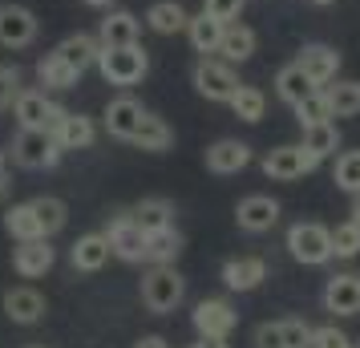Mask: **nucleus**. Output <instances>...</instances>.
<instances>
[{"label":"nucleus","instance_id":"obj_1","mask_svg":"<svg viewBox=\"0 0 360 348\" xmlns=\"http://www.w3.org/2000/svg\"><path fill=\"white\" fill-rule=\"evenodd\" d=\"M98 69L101 77L117 89H130L150 73V57L142 45H114V49H101L98 53Z\"/></svg>","mask_w":360,"mask_h":348},{"label":"nucleus","instance_id":"obj_2","mask_svg":"<svg viewBox=\"0 0 360 348\" xmlns=\"http://www.w3.org/2000/svg\"><path fill=\"white\" fill-rule=\"evenodd\" d=\"M182 296H186V280L174 271V264H154L146 276H142V304H146L154 316L174 312L182 304Z\"/></svg>","mask_w":360,"mask_h":348},{"label":"nucleus","instance_id":"obj_3","mask_svg":"<svg viewBox=\"0 0 360 348\" xmlns=\"http://www.w3.org/2000/svg\"><path fill=\"white\" fill-rule=\"evenodd\" d=\"M288 255L304 267H324L332 259V227L295 223L292 231H288Z\"/></svg>","mask_w":360,"mask_h":348},{"label":"nucleus","instance_id":"obj_4","mask_svg":"<svg viewBox=\"0 0 360 348\" xmlns=\"http://www.w3.org/2000/svg\"><path fill=\"white\" fill-rule=\"evenodd\" d=\"M65 150L57 146L53 130H20L13 138V162L25 170H53Z\"/></svg>","mask_w":360,"mask_h":348},{"label":"nucleus","instance_id":"obj_5","mask_svg":"<svg viewBox=\"0 0 360 348\" xmlns=\"http://www.w3.org/2000/svg\"><path fill=\"white\" fill-rule=\"evenodd\" d=\"M191 324L202 340H227L235 324H239V312L231 308L223 296H207L195 304V312H191Z\"/></svg>","mask_w":360,"mask_h":348},{"label":"nucleus","instance_id":"obj_6","mask_svg":"<svg viewBox=\"0 0 360 348\" xmlns=\"http://www.w3.org/2000/svg\"><path fill=\"white\" fill-rule=\"evenodd\" d=\"M13 114H17L20 130H53L65 117V105L45 98V89H20L13 101Z\"/></svg>","mask_w":360,"mask_h":348},{"label":"nucleus","instance_id":"obj_7","mask_svg":"<svg viewBox=\"0 0 360 348\" xmlns=\"http://www.w3.org/2000/svg\"><path fill=\"white\" fill-rule=\"evenodd\" d=\"M105 239H110V251H114L122 264H146V231L134 223L130 211H122V215L110 219Z\"/></svg>","mask_w":360,"mask_h":348},{"label":"nucleus","instance_id":"obj_8","mask_svg":"<svg viewBox=\"0 0 360 348\" xmlns=\"http://www.w3.org/2000/svg\"><path fill=\"white\" fill-rule=\"evenodd\" d=\"M195 89L207 101H231V94L239 89L235 65H227L223 57H202L195 65Z\"/></svg>","mask_w":360,"mask_h":348},{"label":"nucleus","instance_id":"obj_9","mask_svg":"<svg viewBox=\"0 0 360 348\" xmlns=\"http://www.w3.org/2000/svg\"><path fill=\"white\" fill-rule=\"evenodd\" d=\"M41 33V20L25 4H0V45L4 49H29Z\"/></svg>","mask_w":360,"mask_h":348},{"label":"nucleus","instance_id":"obj_10","mask_svg":"<svg viewBox=\"0 0 360 348\" xmlns=\"http://www.w3.org/2000/svg\"><path fill=\"white\" fill-rule=\"evenodd\" d=\"M316 166L320 162H316L304 146H276L267 158H263V174L276 179V183H295V179L311 174Z\"/></svg>","mask_w":360,"mask_h":348},{"label":"nucleus","instance_id":"obj_11","mask_svg":"<svg viewBox=\"0 0 360 348\" xmlns=\"http://www.w3.org/2000/svg\"><path fill=\"white\" fill-rule=\"evenodd\" d=\"M255 348H311V324L304 320H276L255 328Z\"/></svg>","mask_w":360,"mask_h":348},{"label":"nucleus","instance_id":"obj_12","mask_svg":"<svg viewBox=\"0 0 360 348\" xmlns=\"http://www.w3.org/2000/svg\"><path fill=\"white\" fill-rule=\"evenodd\" d=\"M235 223L251 235L271 231L279 223V202L271 199V195H247V199H239V207H235Z\"/></svg>","mask_w":360,"mask_h":348},{"label":"nucleus","instance_id":"obj_13","mask_svg":"<svg viewBox=\"0 0 360 348\" xmlns=\"http://www.w3.org/2000/svg\"><path fill=\"white\" fill-rule=\"evenodd\" d=\"M53 264H57V251L49 247V239H25L13 251V267L20 280H41Z\"/></svg>","mask_w":360,"mask_h":348},{"label":"nucleus","instance_id":"obj_14","mask_svg":"<svg viewBox=\"0 0 360 348\" xmlns=\"http://www.w3.org/2000/svg\"><path fill=\"white\" fill-rule=\"evenodd\" d=\"M295 65L311 77V85L324 89V85H332L336 73H340V53L332 49V45H304L300 57H295Z\"/></svg>","mask_w":360,"mask_h":348},{"label":"nucleus","instance_id":"obj_15","mask_svg":"<svg viewBox=\"0 0 360 348\" xmlns=\"http://www.w3.org/2000/svg\"><path fill=\"white\" fill-rule=\"evenodd\" d=\"M150 110L142 105V101L134 98H114L110 105H105V130L114 134V138H122V142H134V134L142 130V117H146Z\"/></svg>","mask_w":360,"mask_h":348},{"label":"nucleus","instance_id":"obj_16","mask_svg":"<svg viewBox=\"0 0 360 348\" xmlns=\"http://www.w3.org/2000/svg\"><path fill=\"white\" fill-rule=\"evenodd\" d=\"M251 166V146L239 138H219L214 146H207V170L211 174H239Z\"/></svg>","mask_w":360,"mask_h":348},{"label":"nucleus","instance_id":"obj_17","mask_svg":"<svg viewBox=\"0 0 360 348\" xmlns=\"http://www.w3.org/2000/svg\"><path fill=\"white\" fill-rule=\"evenodd\" d=\"M324 308L336 316H356L360 312V276L356 271H340L332 276L324 288Z\"/></svg>","mask_w":360,"mask_h":348},{"label":"nucleus","instance_id":"obj_18","mask_svg":"<svg viewBox=\"0 0 360 348\" xmlns=\"http://www.w3.org/2000/svg\"><path fill=\"white\" fill-rule=\"evenodd\" d=\"M263 280H267V259H259V255H243V259H227L223 264L227 292H255Z\"/></svg>","mask_w":360,"mask_h":348},{"label":"nucleus","instance_id":"obj_19","mask_svg":"<svg viewBox=\"0 0 360 348\" xmlns=\"http://www.w3.org/2000/svg\"><path fill=\"white\" fill-rule=\"evenodd\" d=\"M138 33H142V20L126 13V8H114L110 17L98 25V45L101 49H114V45H138Z\"/></svg>","mask_w":360,"mask_h":348},{"label":"nucleus","instance_id":"obj_20","mask_svg":"<svg viewBox=\"0 0 360 348\" xmlns=\"http://www.w3.org/2000/svg\"><path fill=\"white\" fill-rule=\"evenodd\" d=\"M53 138H57V146L61 150H89L94 142H98V126H94V117L85 114H69L53 126Z\"/></svg>","mask_w":360,"mask_h":348},{"label":"nucleus","instance_id":"obj_21","mask_svg":"<svg viewBox=\"0 0 360 348\" xmlns=\"http://www.w3.org/2000/svg\"><path fill=\"white\" fill-rule=\"evenodd\" d=\"M110 239H105V231H89L82 235L77 243H73V251H69V264L77 267V271H101V267L110 264Z\"/></svg>","mask_w":360,"mask_h":348},{"label":"nucleus","instance_id":"obj_22","mask_svg":"<svg viewBox=\"0 0 360 348\" xmlns=\"http://www.w3.org/2000/svg\"><path fill=\"white\" fill-rule=\"evenodd\" d=\"M4 312L13 324H37L45 316V296L37 288H8L4 292Z\"/></svg>","mask_w":360,"mask_h":348},{"label":"nucleus","instance_id":"obj_23","mask_svg":"<svg viewBox=\"0 0 360 348\" xmlns=\"http://www.w3.org/2000/svg\"><path fill=\"white\" fill-rule=\"evenodd\" d=\"M57 57L65 61L69 69H77V73H85L89 65H98V53H101V45H98V37H89V33H69L61 45H57Z\"/></svg>","mask_w":360,"mask_h":348},{"label":"nucleus","instance_id":"obj_24","mask_svg":"<svg viewBox=\"0 0 360 348\" xmlns=\"http://www.w3.org/2000/svg\"><path fill=\"white\" fill-rule=\"evenodd\" d=\"M255 29H247V25H235L231 20L227 29H223V41H219V57L227 61V65H243L255 57Z\"/></svg>","mask_w":360,"mask_h":348},{"label":"nucleus","instance_id":"obj_25","mask_svg":"<svg viewBox=\"0 0 360 348\" xmlns=\"http://www.w3.org/2000/svg\"><path fill=\"white\" fill-rule=\"evenodd\" d=\"M186 20H191V13L182 8L179 0H154V4L146 8V25H150L158 37L186 33Z\"/></svg>","mask_w":360,"mask_h":348},{"label":"nucleus","instance_id":"obj_26","mask_svg":"<svg viewBox=\"0 0 360 348\" xmlns=\"http://www.w3.org/2000/svg\"><path fill=\"white\" fill-rule=\"evenodd\" d=\"M223 20H214L211 13H198V17L186 20V37H191V45H195V53H202V57H211V53H219V41H223Z\"/></svg>","mask_w":360,"mask_h":348},{"label":"nucleus","instance_id":"obj_27","mask_svg":"<svg viewBox=\"0 0 360 348\" xmlns=\"http://www.w3.org/2000/svg\"><path fill=\"white\" fill-rule=\"evenodd\" d=\"M4 231L13 235L17 243H25V239H45L41 219H37V211H33V199L29 202H13V207L4 211Z\"/></svg>","mask_w":360,"mask_h":348},{"label":"nucleus","instance_id":"obj_28","mask_svg":"<svg viewBox=\"0 0 360 348\" xmlns=\"http://www.w3.org/2000/svg\"><path fill=\"white\" fill-rule=\"evenodd\" d=\"M130 215H134V223H138L146 235L150 231H162V227H174V202H170V199H142Z\"/></svg>","mask_w":360,"mask_h":348},{"label":"nucleus","instance_id":"obj_29","mask_svg":"<svg viewBox=\"0 0 360 348\" xmlns=\"http://www.w3.org/2000/svg\"><path fill=\"white\" fill-rule=\"evenodd\" d=\"M37 82L45 85V89H73V85L82 82V73L69 69L57 53H45V57L37 61Z\"/></svg>","mask_w":360,"mask_h":348},{"label":"nucleus","instance_id":"obj_30","mask_svg":"<svg viewBox=\"0 0 360 348\" xmlns=\"http://www.w3.org/2000/svg\"><path fill=\"white\" fill-rule=\"evenodd\" d=\"M300 146L308 150L316 162H324V158H332L336 154V146H340V130H336V122H320V126H304V142Z\"/></svg>","mask_w":360,"mask_h":348},{"label":"nucleus","instance_id":"obj_31","mask_svg":"<svg viewBox=\"0 0 360 348\" xmlns=\"http://www.w3.org/2000/svg\"><path fill=\"white\" fill-rule=\"evenodd\" d=\"M311 89H320V85H311V77H308V73H304L300 65H295V61H292V65H283V69L276 73V94L288 101V105L304 101Z\"/></svg>","mask_w":360,"mask_h":348},{"label":"nucleus","instance_id":"obj_32","mask_svg":"<svg viewBox=\"0 0 360 348\" xmlns=\"http://www.w3.org/2000/svg\"><path fill=\"white\" fill-rule=\"evenodd\" d=\"M182 255V235L174 227H162V231H150L146 235V264H174Z\"/></svg>","mask_w":360,"mask_h":348},{"label":"nucleus","instance_id":"obj_33","mask_svg":"<svg viewBox=\"0 0 360 348\" xmlns=\"http://www.w3.org/2000/svg\"><path fill=\"white\" fill-rule=\"evenodd\" d=\"M227 105L235 110L239 122H247V126L263 122V114H267V98H263V89H255V85H239V89L231 94Z\"/></svg>","mask_w":360,"mask_h":348},{"label":"nucleus","instance_id":"obj_34","mask_svg":"<svg viewBox=\"0 0 360 348\" xmlns=\"http://www.w3.org/2000/svg\"><path fill=\"white\" fill-rule=\"evenodd\" d=\"M170 142H174V130H170L158 114H146V117H142V130L134 134V146L150 150V154H162V150H170Z\"/></svg>","mask_w":360,"mask_h":348},{"label":"nucleus","instance_id":"obj_35","mask_svg":"<svg viewBox=\"0 0 360 348\" xmlns=\"http://www.w3.org/2000/svg\"><path fill=\"white\" fill-rule=\"evenodd\" d=\"M324 98L332 117H356L360 114V82H336L324 85Z\"/></svg>","mask_w":360,"mask_h":348},{"label":"nucleus","instance_id":"obj_36","mask_svg":"<svg viewBox=\"0 0 360 348\" xmlns=\"http://www.w3.org/2000/svg\"><path fill=\"white\" fill-rule=\"evenodd\" d=\"M33 211H37V219H41V231H45V239H53V235L65 227V219H69L65 202L53 199V195H37V199H33Z\"/></svg>","mask_w":360,"mask_h":348},{"label":"nucleus","instance_id":"obj_37","mask_svg":"<svg viewBox=\"0 0 360 348\" xmlns=\"http://www.w3.org/2000/svg\"><path fill=\"white\" fill-rule=\"evenodd\" d=\"M332 183L340 186L344 195H360V150H344L340 158H336Z\"/></svg>","mask_w":360,"mask_h":348},{"label":"nucleus","instance_id":"obj_38","mask_svg":"<svg viewBox=\"0 0 360 348\" xmlns=\"http://www.w3.org/2000/svg\"><path fill=\"white\" fill-rule=\"evenodd\" d=\"M292 110H295V122H300V130H304V126H320V122H332V110H328L324 89H311L308 98L295 101Z\"/></svg>","mask_w":360,"mask_h":348},{"label":"nucleus","instance_id":"obj_39","mask_svg":"<svg viewBox=\"0 0 360 348\" xmlns=\"http://www.w3.org/2000/svg\"><path fill=\"white\" fill-rule=\"evenodd\" d=\"M360 255V227L348 219V223H336L332 227V259H356Z\"/></svg>","mask_w":360,"mask_h":348},{"label":"nucleus","instance_id":"obj_40","mask_svg":"<svg viewBox=\"0 0 360 348\" xmlns=\"http://www.w3.org/2000/svg\"><path fill=\"white\" fill-rule=\"evenodd\" d=\"M311 348H352V340L344 328L324 324V328H311Z\"/></svg>","mask_w":360,"mask_h":348},{"label":"nucleus","instance_id":"obj_41","mask_svg":"<svg viewBox=\"0 0 360 348\" xmlns=\"http://www.w3.org/2000/svg\"><path fill=\"white\" fill-rule=\"evenodd\" d=\"M202 13H211L214 20L231 25V20H239V13H243V0H202Z\"/></svg>","mask_w":360,"mask_h":348},{"label":"nucleus","instance_id":"obj_42","mask_svg":"<svg viewBox=\"0 0 360 348\" xmlns=\"http://www.w3.org/2000/svg\"><path fill=\"white\" fill-rule=\"evenodd\" d=\"M17 94H20V73H17V69H4V65H0V114L17 101Z\"/></svg>","mask_w":360,"mask_h":348},{"label":"nucleus","instance_id":"obj_43","mask_svg":"<svg viewBox=\"0 0 360 348\" xmlns=\"http://www.w3.org/2000/svg\"><path fill=\"white\" fill-rule=\"evenodd\" d=\"M8 186H13V179H8V162H0V199L8 195Z\"/></svg>","mask_w":360,"mask_h":348},{"label":"nucleus","instance_id":"obj_44","mask_svg":"<svg viewBox=\"0 0 360 348\" xmlns=\"http://www.w3.org/2000/svg\"><path fill=\"white\" fill-rule=\"evenodd\" d=\"M134 348H166V340H162V336H142Z\"/></svg>","mask_w":360,"mask_h":348},{"label":"nucleus","instance_id":"obj_45","mask_svg":"<svg viewBox=\"0 0 360 348\" xmlns=\"http://www.w3.org/2000/svg\"><path fill=\"white\" fill-rule=\"evenodd\" d=\"M195 348H231V344H227V340H202V336H198Z\"/></svg>","mask_w":360,"mask_h":348},{"label":"nucleus","instance_id":"obj_46","mask_svg":"<svg viewBox=\"0 0 360 348\" xmlns=\"http://www.w3.org/2000/svg\"><path fill=\"white\" fill-rule=\"evenodd\" d=\"M348 215H352V223L360 227V195H352V211H348Z\"/></svg>","mask_w":360,"mask_h":348},{"label":"nucleus","instance_id":"obj_47","mask_svg":"<svg viewBox=\"0 0 360 348\" xmlns=\"http://www.w3.org/2000/svg\"><path fill=\"white\" fill-rule=\"evenodd\" d=\"M82 4H89V8H110L114 0H82Z\"/></svg>","mask_w":360,"mask_h":348},{"label":"nucleus","instance_id":"obj_48","mask_svg":"<svg viewBox=\"0 0 360 348\" xmlns=\"http://www.w3.org/2000/svg\"><path fill=\"white\" fill-rule=\"evenodd\" d=\"M308 4H320V8H324V4H336V0H308Z\"/></svg>","mask_w":360,"mask_h":348},{"label":"nucleus","instance_id":"obj_49","mask_svg":"<svg viewBox=\"0 0 360 348\" xmlns=\"http://www.w3.org/2000/svg\"><path fill=\"white\" fill-rule=\"evenodd\" d=\"M0 162H8V158H4V150H0Z\"/></svg>","mask_w":360,"mask_h":348},{"label":"nucleus","instance_id":"obj_50","mask_svg":"<svg viewBox=\"0 0 360 348\" xmlns=\"http://www.w3.org/2000/svg\"><path fill=\"white\" fill-rule=\"evenodd\" d=\"M33 348H45V344H33Z\"/></svg>","mask_w":360,"mask_h":348},{"label":"nucleus","instance_id":"obj_51","mask_svg":"<svg viewBox=\"0 0 360 348\" xmlns=\"http://www.w3.org/2000/svg\"><path fill=\"white\" fill-rule=\"evenodd\" d=\"M352 348H360V344H352Z\"/></svg>","mask_w":360,"mask_h":348}]
</instances>
